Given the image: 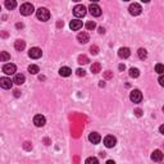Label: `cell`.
Masks as SVG:
<instances>
[{
	"label": "cell",
	"mask_w": 164,
	"mask_h": 164,
	"mask_svg": "<svg viewBox=\"0 0 164 164\" xmlns=\"http://www.w3.org/2000/svg\"><path fill=\"white\" fill-rule=\"evenodd\" d=\"M155 72L156 73H159L160 76L163 75V72H164V67H163V64H160V63H158V64L155 65Z\"/></svg>",
	"instance_id": "28"
},
{
	"label": "cell",
	"mask_w": 164,
	"mask_h": 164,
	"mask_svg": "<svg viewBox=\"0 0 164 164\" xmlns=\"http://www.w3.org/2000/svg\"><path fill=\"white\" fill-rule=\"evenodd\" d=\"M14 92H16V96H19V91H18V90H16Z\"/></svg>",
	"instance_id": "42"
},
{
	"label": "cell",
	"mask_w": 164,
	"mask_h": 164,
	"mask_svg": "<svg viewBox=\"0 0 164 164\" xmlns=\"http://www.w3.org/2000/svg\"><path fill=\"white\" fill-rule=\"evenodd\" d=\"M104 32H105V30L103 27H99V33H104Z\"/></svg>",
	"instance_id": "38"
},
{
	"label": "cell",
	"mask_w": 164,
	"mask_h": 164,
	"mask_svg": "<svg viewBox=\"0 0 164 164\" xmlns=\"http://www.w3.org/2000/svg\"><path fill=\"white\" fill-rule=\"evenodd\" d=\"M76 73H77L78 77H85V76H86V71H85V69H81V68H78L77 71H76Z\"/></svg>",
	"instance_id": "30"
},
{
	"label": "cell",
	"mask_w": 164,
	"mask_h": 164,
	"mask_svg": "<svg viewBox=\"0 0 164 164\" xmlns=\"http://www.w3.org/2000/svg\"><path fill=\"white\" fill-rule=\"evenodd\" d=\"M137 55H138V58L144 60V59L148 58V51H146V49H142V48H141V49H138Z\"/></svg>",
	"instance_id": "22"
},
{
	"label": "cell",
	"mask_w": 164,
	"mask_h": 164,
	"mask_svg": "<svg viewBox=\"0 0 164 164\" xmlns=\"http://www.w3.org/2000/svg\"><path fill=\"white\" fill-rule=\"evenodd\" d=\"M135 113H136V116H137V117H141L142 116V110L141 109H136Z\"/></svg>",
	"instance_id": "34"
},
{
	"label": "cell",
	"mask_w": 164,
	"mask_h": 164,
	"mask_svg": "<svg viewBox=\"0 0 164 164\" xmlns=\"http://www.w3.org/2000/svg\"><path fill=\"white\" fill-rule=\"evenodd\" d=\"M12 86H13V81L9 77H0V87L8 90V89H12Z\"/></svg>",
	"instance_id": "8"
},
{
	"label": "cell",
	"mask_w": 164,
	"mask_h": 164,
	"mask_svg": "<svg viewBox=\"0 0 164 164\" xmlns=\"http://www.w3.org/2000/svg\"><path fill=\"white\" fill-rule=\"evenodd\" d=\"M45 142H46V145H50V140L49 138H45Z\"/></svg>",
	"instance_id": "41"
},
{
	"label": "cell",
	"mask_w": 164,
	"mask_h": 164,
	"mask_svg": "<svg viewBox=\"0 0 164 164\" xmlns=\"http://www.w3.org/2000/svg\"><path fill=\"white\" fill-rule=\"evenodd\" d=\"M69 27H71L72 31H78L82 28V21H78V19H73L69 23Z\"/></svg>",
	"instance_id": "12"
},
{
	"label": "cell",
	"mask_w": 164,
	"mask_h": 164,
	"mask_svg": "<svg viewBox=\"0 0 164 164\" xmlns=\"http://www.w3.org/2000/svg\"><path fill=\"white\" fill-rule=\"evenodd\" d=\"M33 123L36 127H43L46 123V119H45L44 116H41V114H37V116L33 117Z\"/></svg>",
	"instance_id": "11"
},
{
	"label": "cell",
	"mask_w": 164,
	"mask_h": 164,
	"mask_svg": "<svg viewBox=\"0 0 164 164\" xmlns=\"http://www.w3.org/2000/svg\"><path fill=\"white\" fill-rule=\"evenodd\" d=\"M28 72L31 73V75H36V73H39V72H40L39 65H36V64H31L30 67H28Z\"/></svg>",
	"instance_id": "24"
},
{
	"label": "cell",
	"mask_w": 164,
	"mask_h": 164,
	"mask_svg": "<svg viewBox=\"0 0 164 164\" xmlns=\"http://www.w3.org/2000/svg\"><path fill=\"white\" fill-rule=\"evenodd\" d=\"M35 12V8L31 3H24L21 5V14L22 16H31Z\"/></svg>",
	"instance_id": "2"
},
{
	"label": "cell",
	"mask_w": 164,
	"mask_h": 164,
	"mask_svg": "<svg viewBox=\"0 0 164 164\" xmlns=\"http://www.w3.org/2000/svg\"><path fill=\"white\" fill-rule=\"evenodd\" d=\"M89 140L90 142H92V144H99L100 140H102V136H100L97 132H91V133L89 135Z\"/></svg>",
	"instance_id": "13"
},
{
	"label": "cell",
	"mask_w": 164,
	"mask_h": 164,
	"mask_svg": "<svg viewBox=\"0 0 164 164\" xmlns=\"http://www.w3.org/2000/svg\"><path fill=\"white\" fill-rule=\"evenodd\" d=\"M10 59V54L8 51H0V62H8Z\"/></svg>",
	"instance_id": "21"
},
{
	"label": "cell",
	"mask_w": 164,
	"mask_h": 164,
	"mask_svg": "<svg viewBox=\"0 0 164 164\" xmlns=\"http://www.w3.org/2000/svg\"><path fill=\"white\" fill-rule=\"evenodd\" d=\"M100 71H102V64L100 63H94V64L91 65V72L92 73H99Z\"/></svg>",
	"instance_id": "23"
},
{
	"label": "cell",
	"mask_w": 164,
	"mask_h": 164,
	"mask_svg": "<svg viewBox=\"0 0 164 164\" xmlns=\"http://www.w3.org/2000/svg\"><path fill=\"white\" fill-rule=\"evenodd\" d=\"M158 81H159V85H160V86L164 85V78H163V76H159V80H158Z\"/></svg>",
	"instance_id": "35"
},
{
	"label": "cell",
	"mask_w": 164,
	"mask_h": 164,
	"mask_svg": "<svg viewBox=\"0 0 164 164\" xmlns=\"http://www.w3.org/2000/svg\"><path fill=\"white\" fill-rule=\"evenodd\" d=\"M106 164H116V162H114V160H108Z\"/></svg>",
	"instance_id": "40"
},
{
	"label": "cell",
	"mask_w": 164,
	"mask_h": 164,
	"mask_svg": "<svg viewBox=\"0 0 164 164\" xmlns=\"http://www.w3.org/2000/svg\"><path fill=\"white\" fill-rule=\"evenodd\" d=\"M163 159V153L160 150H154L151 154V160L153 162H162Z\"/></svg>",
	"instance_id": "14"
},
{
	"label": "cell",
	"mask_w": 164,
	"mask_h": 164,
	"mask_svg": "<svg viewBox=\"0 0 164 164\" xmlns=\"http://www.w3.org/2000/svg\"><path fill=\"white\" fill-rule=\"evenodd\" d=\"M59 75H60L62 77H68V76L72 75V69L69 67H62L59 69Z\"/></svg>",
	"instance_id": "18"
},
{
	"label": "cell",
	"mask_w": 164,
	"mask_h": 164,
	"mask_svg": "<svg viewBox=\"0 0 164 164\" xmlns=\"http://www.w3.org/2000/svg\"><path fill=\"white\" fill-rule=\"evenodd\" d=\"M89 10H90V13H91V16H94V17H100L102 16V8H100L97 4H95V3L90 4Z\"/></svg>",
	"instance_id": "5"
},
{
	"label": "cell",
	"mask_w": 164,
	"mask_h": 164,
	"mask_svg": "<svg viewBox=\"0 0 164 164\" xmlns=\"http://www.w3.org/2000/svg\"><path fill=\"white\" fill-rule=\"evenodd\" d=\"M90 51H91V54L96 55L97 53H99V48H97L96 45H94V46H91V48H90Z\"/></svg>",
	"instance_id": "31"
},
{
	"label": "cell",
	"mask_w": 164,
	"mask_h": 164,
	"mask_svg": "<svg viewBox=\"0 0 164 164\" xmlns=\"http://www.w3.org/2000/svg\"><path fill=\"white\" fill-rule=\"evenodd\" d=\"M118 68H119V71H124V69H126L124 64H119V67H118Z\"/></svg>",
	"instance_id": "36"
},
{
	"label": "cell",
	"mask_w": 164,
	"mask_h": 164,
	"mask_svg": "<svg viewBox=\"0 0 164 164\" xmlns=\"http://www.w3.org/2000/svg\"><path fill=\"white\" fill-rule=\"evenodd\" d=\"M130 99H131V102L132 103H141V100H142V94L140 90H132L131 94H130Z\"/></svg>",
	"instance_id": "4"
},
{
	"label": "cell",
	"mask_w": 164,
	"mask_h": 164,
	"mask_svg": "<svg viewBox=\"0 0 164 164\" xmlns=\"http://www.w3.org/2000/svg\"><path fill=\"white\" fill-rule=\"evenodd\" d=\"M118 55H119V58H122V59H127L131 55V51L128 48H121L119 51H118Z\"/></svg>",
	"instance_id": "15"
},
{
	"label": "cell",
	"mask_w": 164,
	"mask_h": 164,
	"mask_svg": "<svg viewBox=\"0 0 164 164\" xmlns=\"http://www.w3.org/2000/svg\"><path fill=\"white\" fill-rule=\"evenodd\" d=\"M159 131H160V133H162V135H164V126H160Z\"/></svg>",
	"instance_id": "37"
},
{
	"label": "cell",
	"mask_w": 164,
	"mask_h": 164,
	"mask_svg": "<svg viewBox=\"0 0 164 164\" xmlns=\"http://www.w3.org/2000/svg\"><path fill=\"white\" fill-rule=\"evenodd\" d=\"M85 164H99V160H97V158H95V156H90V158L86 159Z\"/></svg>",
	"instance_id": "26"
},
{
	"label": "cell",
	"mask_w": 164,
	"mask_h": 164,
	"mask_svg": "<svg viewBox=\"0 0 164 164\" xmlns=\"http://www.w3.org/2000/svg\"><path fill=\"white\" fill-rule=\"evenodd\" d=\"M104 77H105L106 80L111 78V77H113V72H111V71H106L105 73H104Z\"/></svg>",
	"instance_id": "32"
},
{
	"label": "cell",
	"mask_w": 164,
	"mask_h": 164,
	"mask_svg": "<svg viewBox=\"0 0 164 164\" xmlns=\"http://www.w3.org/2000/svg\"><path fill=\"white\" fill-rule=\"evenodd\" d=\"M23 148L26 149V150H31V149H32V145H31V142H24Z\"/></svg>",
	"instance_id": "33"
},
{
	"label": "cell",
	"mask_w": 164,
	"mask_h": 164,
	"mask_svg": "<svg viewBox=\"0 0 164 164\" xmlns=\"http://www.w3.org/2000/svg\"><path fill=\"white\" fill-rule=\"evenodd\" d=\"M130 76L132 78H137L140 76V69L138 68H131L130 69Z\"/></svg>",
	"instance_id": "25"
},
{
	"label": "cell",
	"mask_w": 164,
	"mask_h": 164,
	"mask_svg": "<svg viewBox=\"0 0 164 164\" xmlns=\"http://www.w3.org/2000/svg\"><path fill=\"white\" fill-rule=\"evenodd\" d=\"M86 6L82 5V4H78L76 5L75 8H73V14H75V17H77V18H82V17L86 16Z\"/></svg>",
	"instance_id": "3"
},
{
	"label": "cell",
	"mask_w": 164,
	"mask_h": 164,
	"mask_svg": "<svg viewBox=\"0 0 164 164\" xmlns=\"http://www.w3.org/2000/svg\"><path fill=\"white\" fill-rule=\"evenodd\" d=\"M77 40H78V43H81V44H86L87 41L90 40V36L87 32H80L77 35Z\"/></svg>",
	"instance_id": "16"
},
{
	"label": "cell",
	"mask_w": 164,
	"mask_h": 164,
	"mask_svg": "<svg viewBox=\"0 0 164 164\" xmlns=\"http://www.w3.org/2000/svg\"><path fill=\"white\" fill-rule=\"evenodd\" d=\"M0 10H1V8H0Z\"/></svg>",
	"instance_id": "43"
},
{
	"label": "cell",
	"mask_w": 164,
	"mask_h": 164,
	"mask_svg": "<svg viewBox=\"0 0 164 164\" xmlns=\"http://www.w3.org/2000/svg\"><path fill=\"white\" fill-rule=\"evenodd\" d=\"M14 48H16V50H18V51H22L24 48H26V43H24L23 40H17L16 43H14Z\"/></svg>",
	"instance_id": "19"
},
{
	"label": "cell",
	"mask_w": 164,
	"mask_h": 164,
	"mask_svg": "<svg viewBox=\"0 0 164 164\" xmlns=\"http://www.w3.org/2000/svg\"><path fill=\"white\" fill-rule=\"evenodd\" d=\"M43 55V51H41L40 48H31L28 51V57L32 59H39Z\"/></svg>",
	"instance_id": "9"
},
{
	"label": "cell",
	"mask_w": 164,
	"mask_h": 164,
	"mask_svg": "<svg viewBox=\"0 0 164 164\" xmlns=\"http://www.w3.org/2000/svg\"><path fill=\"white\" fill-rule=\"evenodd\" d=\"M16 6H17V1H14V0H5V8L8 10L14 9Z\"/></svg>",
	"instance_id": "20"
},
{
	"label": "cell",
	"mask_w": 164,
	"mask_h": 164,
	"mask_svg": "<svg viewBox=\"0 0 164 164\" xmlns=\"http://www.w3.org/2000/svg\"><path fill=\"white\" fill-rule=\"evenodd\" d=\"M128 10H130V14H131V16H138V14H141L142 8H141L140 4H137V3H133V4L130 5Z\"/></svg>",
	"instance_id": "7"
},
{
	"label": "cell",
	"mask_w": 164,
	"mask_h": 164,
	"mask_svg": "<svg viewBox=\"0 0 164 164\" xmlns=\"http://www.w3.org/2000/svg\"><path fill=\"white\" fill-rule=\"evenodd\" d=\"M24 81H26V77H24V75H22V73H17L14 76V80H13V82L16 85H23Z\"/></svg>",
	"instance_id": "17"
},
{
	"label": "cell",
	"mask_w": 164,
	"mask_h": 164,
	"mask_svg": "<svg viewBox=\"0 0 164 164\" xmlns=\"http://www.w3.org/2000/svg\"><path fill=\"white\" fill-rule=\"evenodd\" d=\"M36 17L37 19H40L41 22H46L50 18V12L46 8H39L36 10Z\"/></svg>",
	"instance_id": "1"
},
{
	"label": "cell",
	"mask_w": 164,
	"mask_h": 164,
	"mask_svg": "<svg viewBox=\"0 0 164 164\" xmlns=\"http://www.w3.org/2000/svg\"><path fill=\"white\" fill-rule=\"evenodd\" d=\"M78 63L80 64H87L89 63V58L86 55H80L78 57Z\"/></svg>",
	"instance_id": "27"
},
{
	"label": "cell",
	"mask_w": 164,
	"mask_h": 164,
	"mask_svg": "<svg viewBox=\"0 0 164 164\" xmlns=\"http://www.w3.org/2000/svg\"><path fill=\"white\" fill-rule=\"evenodd\" d=\"M96 27V23L94 22V21H89V22L86 23V28L87 30H94Z\"/></svg>",
	"instance_id": "29"
},
{
	"label": "cell",
	"mask_w": 164,
	"mask_h": 164,
	"mask_svg": "<svg viewBox=\"0 0 164 164\" xmlns=\"http://www.w3.org/2000/svg\"><path fill=\"white\" fill-rule=\"evenodd\" d=\"M16 71H17V67H16L14 64H12V63H8V64H5L4 67H3V72H4L6 76L14 75Z\"/></svg>",
	"instance_id": "10"
},
{
	"label": "cell",
	"mask_w": 164,
	"mask_h": 164,
	"mask_svg": "<svg viewBox=\"0 0 164 164\" xmlns=\"http://www.w3.org/2000/svg\"><path fill=\"white\" fill-rule=\"evenodd\" d=\"M117 144V138L114 137V136H111V135H108L105 136V138H104V145L106 146V148H114Z\"/></svg>",
	"instance_id": "6"
},
{
	"label": "cell",
	"mask_w": 164,
	"mask_h": 164,
	"mask_svg": "<svg viewBox=\"0 0 164 164\" xmlns=\"http://www.w3.org/2000/svg\"><path fill=\"white\" fill-rule=\"evenodd\" d=\"M16 27H17V28H22L23 24H22V23H17V26H16Z\"/></svg>",
	"instance_id": "39"
}]
</instances>
